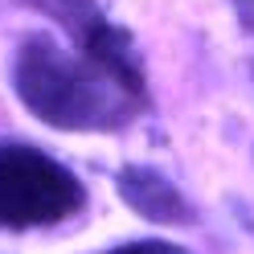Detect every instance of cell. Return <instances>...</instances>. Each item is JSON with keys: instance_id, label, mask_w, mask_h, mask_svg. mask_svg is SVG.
<instances>
[{"instance_id": "1", "label": "cell", "mask_w": 254, "mask_h": 254, "mask_svg": "<svg viewBox=\"0 0 254 254\" xmlns=\"http://www.w3.org/2000/svg\"><path fill=\"white\" fill-rule=\"evenodd\" d=\"M12 90L29 115L58 131H119L148 107L144 90L50 33H29L17 45Z\"/></svg>"}, {"instance_id": "2", "label": "cell", "mask_w": 254, "mask_h": 254, "mask_svg": "<svg viewBox=\"0 0 254 254\" xmlns=\"http://www.w3.org/2000/svg\"><path fill=\"white\" fill-rule=\"evenodd\" d=\"M86 189L66 164L29 144H0V230H41L74 217Z\"/></svg>"}, {"instance_id": "3", "label": "cell", "mask_w": 254, "mask_h": 254, "mask_svg": "<svg viewBox=\"0 0 254 254\" xmlns=\"http://www.w3.org/2000/svg\"><path fill=\"white\" fill-rule=\"evenodd\" d=\"M115 185H119V197L131 205L139 217L156 221V226H185V221H193V209H189L185 193L164 177V172L144 168V164H127Z\"/></svg>"}, {"instance_id": "4", "label": "cell", "mask_w": 254, "mask_h": 254, "mask_svg": "<svg viewBox=\"0 0 254 254\" xmlns=\"http://www.w3.org/2000/svg\"><path fill=\"white\" fill-rule=\"evenodd\" d=\"M103 254H189L177 242H160V238H144V242H123V246H111Z\"/></svg>"}, {"instance_id": "5", "label": "cell", "mask_w": 254, "mask_h": 254, "mask_svg": "<svg viewBox=\"0 0 254 254\" xmlns=\"http://www.w3.org/2000/svg\"><path fill=\"white\" fill-rule=\"evenodd\" d=\"M234 12H238V21H242V29L254 37V0H234Z\"/></svg>"}]
</instances>
